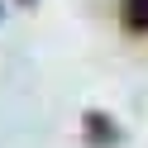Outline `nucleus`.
I'll list each match as a JSON object with an SVG mask.
<instances>
[{
  "label": "nucleus",
  "instance_id": "obj_1",
  "mask_svg": "<svg viewBox=\"0 0 148 148\" xmlns=\"http://www.w3.org/2000/svg\"><path fill=\"white\" fill-rule=\"evenodd\" d=\"M119 24L129 34H148V0H119Z\"/></svg>",
  "mask_w": 148,
  "mask_h": 148
},
{
  "label": "nucleus",
  "instance_id": "obj_2",
  "mask_svg": "<svg viewBox=\"0 0 148 148\" xmlns=\"http://www.w3.org/2000/svg\"><path fill=\"white\" fill-rule=\"evenodd\" d=\"M24 5H29V0H24Z\"/></svg>",
  "mask_w": 148,
  "mask_h": 148
}]
</instances>
